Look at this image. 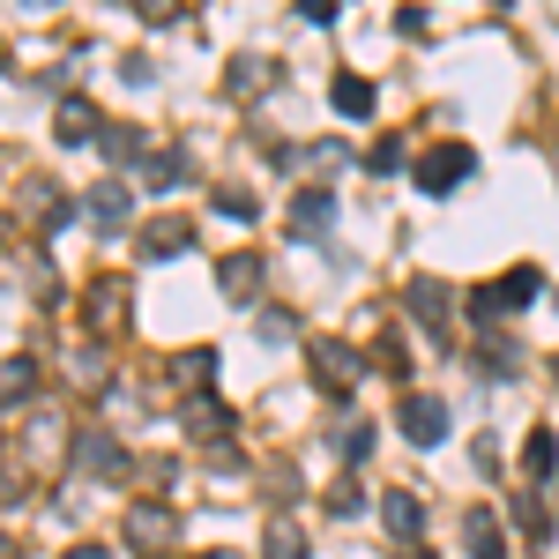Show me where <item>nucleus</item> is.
Here are the masks:
<instances>
[{"label":"nucleus","instance_id":"f3484780","mask_svg":"<svg viewBox=\"0 0 559 559\" xmlns=\"http://www.w3.org/2000/svg\"><path fill=\"white\" fill-rule=\"evenodd\" d=\"M97 150H105L112 165H142V157H150V150H142V128H128V120H105Z\"/></svg>","mask_w":559,"mask_h":559},{"label":"nucleus","instance_id":"412c9836","mask_svg":"<svg viewBox=\"0 0 559 559\" xmlns=\"http://www.w3.org/2000/svg\"><path fill=\"white\" fill-rule=\"evenodd\" d=\"M522 471H530V477H552L559 471V432L552 426H537L530 440H522Z\"/></svg>","mask_w":559,"mask_h":559},{"label":"nucleus","instance_id":"7ed1b4c3","mask_svg":"<svg viewBox=\"0 0 559 559\" xmlns=\"http://www.w3.org/2000/svg\"><path fill=\"white\" fill-rule=\"evenodd\" d=\"M306 358H313V388H329V395H350V388L366 381V358H358L344 336H321Z\"/></svg>","mask_w":559,"mask_h":559},{"label":"nucleus","instance_id":"39448f33","mask_svg":"<svg viewBox=\"0 0 559 559\" xmlns=\"http://www.w3.org/2000/svg\"><path fill=\"white\" fill-rule=\"evenodd\" d=\"M403 306H411V321H418L426 336H448V321H455V292H448L440 276H411V284H403Z\"/></svg>","mask_w":559,"mask_h":559},{"label":"nucleus","instance_id":"4468645a","mask_svg":"<svg viewBox=\"0 0 559 559\" xmlns=\"http://www.w3.org/2000/svg\"><path fill=\"white\" fill-rule=\"evenodd\" d=\"M83 210L97 216L105 231H120V224H128V216H134V194H128V187H120V179H97V187H90V194H83Z\"/></svg>","mask_w":559,"mask_h":559},{"label":"nucleus","instance_id":"58836bf2","mask_svg":"<svg viewBox=\"0 0 559 559\" xmlns=\"http://www.w3.org/2000/svg\"><path fill=\"white\" fill-rule=\"evenodd\" d=\"M202 559H231V552H202Z\"/></svg>","mask_w":559,"mask_h":559},{"label":"nucleus","instance_id":"7c9ffc66","mask_svg":"<svg viewBox=\"0 0 559 559\" xmlns=\"http://www.w3.org/2000/svg\"><path fill=\"white\" fill-rule=\"evenodd\" d=\"M75 388H83V395H105V388H112V373H105V358H97V350L75 358Z\"/></svg>","mask_w":559,"mask_h":559},{"label":"nucleus","instance_id":"c9c22d12","mask_svg":"<svg viewBox=\"0 0 559 559\" xmlns=\"http://www.w3.org/2000/svg\"><path fill=\"white\" fill-rule=\"evenodd\" d=\"M68 559H112V552H105V545H75Z\"/></svg>","mask_w":559,"mask_h":559},{"label":"nucleus","instance_id":"2f4dec72","mask_svg":"<svg viewBox=\"0 0 559 559\" xmlns=\"http://www.w3.org/2000/svg\"><path fill=\"white\" fill-rule=\"evenodd\" d=\"M254 329H261V344H292V336H299V321H292V313H261Z\"/></svg>","mask_w":559,"mask_h":559},{"label":"nucleus","instance_id":"5701e85b","mask_svg":"<svg viewBox=\"0 0 559 559\" xmlns=\"http://www.w3.org/2000/svg\"><path fill=\"white\" fill-rule=\"evenodd\" d=\"M31 388H38V366H31V358H8V366H0V403H23Z\"/></svg>","mask_w":559,"mask_h":559},{"label":"nucleus","instance_id":"bb28decb","mask_svg":"<svg viewBox=\"0 0 559 559\" xmlns=\"http://www.w3.org/2000/svg\"><path fill=\"white\" fill-rule=\"evenodd\" d=\"M366 366H381L388 381H411V358H403V336H381V344H373V358H366Z\"/></svg>","mask_w":559,"mask_h":559},{"label":"nucleus","instance_id":"a211bd4d","mask_svg":"<svg viewBox=\"0 0 559 559\" xmlns=\"http://www.w3.org/2000/svg\"><path fill=\"white\" fill-rule=\"evenodd\" d=\"M329 105H336L344 120H366V112H373V83H366V75H336V83H329Z\"/></svg>","mask_w":559,"mask_h":559},{"label":"nucleus","instance_id":"423d86ee","mask_svg":"<svg viewBox=\"0 0 559 559\" xmlns=\"http://www.w3.org/2000/svg\"><path fill=\"white\" fill-rule=\"evenodd\" d=\"M173 537H179V515L165 508V500H134L128 508V545L134 552H165Z\"/></svg>","mask_w":559,"mask_h":559},{"label":"nucleus","instance_id":"20e7f679","mask_svg":"<svg viewBox=\"0 0 559 559\" xmlns=\"http://www.w3.org/2000/svg\"><path fill=\"white\" fill-rule=\"evenodd\" d=\"M395 426H403L411 448H440V440H448V403L426 395V388H411V395L395 403Z\"/></svg>","mask_w":559,"mask_h":559},{"label":"nucleus","instance_id":"a878e982","mask_svg":"<svg viewBox=\"0 0 559 559\" xmlns=\"http://www.w3.org/2000/svg\"><path fill=\"white\" fill-rule=\"evenodd\" d=\"M216 216H231V224H254L261 202L247 194V187H216Z\"/></svg>","mask_w":559,"mask_h":559},{"label":"nucleus","instance_id":"e433bc0d","mask_svg":"<svg viewBox=\"0 0 559 559\" xmlns=\"http://www.w3.org/2000/svg\"><path fill=\"white\" fill-rule=\"evenodd\" d=\"M0 559H23V545H15V537H8V530H0Z\"/></svg>","mask_w":559,"mask_h":559},{"label":"nucleus","instance_id":"473e14b6","mask_svg":"<svg viewBox=\"0 0 559 559\" xmlns=\"http://www.w3.org/2000/svg\"><path fill=\"white\" fill-rule=\"evenodd\" d=\"M292 8H299V23H321V31L344 15V0H292Z\"/></svg>","mask_w":559,"mask_h":559},{"label":"nucleus","instance_id":"f03ea898","mask_svg":"<svg viewBox=\"0 0 559 559\" xmlns=\"http://www.w3.org/2000/svg\"><path fill=\"white\" fill-rule=\"evenodd\" d=\"M471 173H477V150H471V142H432L426 157H418V194H455Z\"/></svg>","mask_w":559,"mask_h":559},{"label":"nucleus","instance_id":"dca6fc26","mask_svg":"<svg viewBox=\"0 0 559 559\" xmlns=\"http://www.w3.org/2000/svg\"><path fill=\"white\" fill-rule=\"evenodd\" d=\"M179 418H187V440H210V448L224 440V432H231V411H224L216 395H194V403H187Z\"/></svg>","mask_w":559,"mask_h":559},{"label":"nucleus","instance_id":"9d476101","mask_svg":"<svg viewBox=\"0 0 559 559\" xmlns=\"http://www.w3.org/2000/svg\"><path fill=\"white\" fill-rule=\"evenodd\" d=\"M52 134H60L68 150H83V142H97V134H105V112H97L90 97H60V112H52Z\"/></svg>","mask_w":559,"mask_h":559},{"label":"nucleus","instance_id":"c85d7f7f","mask_svg":"<svg viewBox=\"0 0 559 559\" xmlns=\"http://www.w3.org/2000/svg\"><path fill=\"white\" fill-rule=\"evenodd\" d=\"M403 157H411V150H403V134H381V142L366 150V173H403Z\"/></svg>","mask_w":559,"mask_h":559},{"label":"nucleus","instance_id":"4be33fe9","mask_svg":"<svg viewBox=\"0 0 559 559\" xmlns=\"http://www.w3.org/2000/svg\"><path fill=\"white\" fill-rule=\"evenodd\" d=\"M187 179V150H157V157H142V187H179Z\"/></svg>","mask_w":559,"mask_h":559},{"label":"nucleus","instance_id":"2eb2a0df","mask_svg":"<svg viewBox=\"0 0 559 559\" xmlns=\"http://www.w3.org/2000/svg\"><path fill=\"white\" fill-rule=\"evenodd\" d=\"M120 306H128V284H120V276H97V284H90V329H97V336H112V329L128 321Z\"/></svg>","mask_w":559,"mask_h":559},{"label":"nucleus","instance_id":"f8f14e48","mask_svg":"<svg viewBox=\"0 0 559 559\" xmlns=\"http://www.w3.org/2000/svg\"><path fill=\"white\" fill-rule=\"evenodd\" d=\"M463 545H471V559H508V530H500V508H471V515H463Z\"/></svg>","mask_w":559,"mask_h":559},{"label":"nucleus","instance_id":"4c0bfd02","mask_svg":"<svg viewBox=\"0 0 559 559\" xmlns=\"http://www.w3.org/2000/svg\"><path fill=\"white\" fill-rule=\"evenodd\" d=\"M403 559H432V552H418V545H403Z\"/></svg>","mask_w":559,"mask_h":559},{"label":"nucleus","instance_id":"ddd939ff","mask_svg":"<svg viewBox=\"0 0 559 559\" xmlns=\"http://www.w3.org/2000/svg\"><path fill=\"white\" fill-rule=\"evenodd\" d=\"M381 530L395 545H418V530H426V508H418V492H381Z\"/></svg>","mask_w":559,"mask_h":559},{"label":"nucleus","instance_id":"6ab92c4d","mask_svg":"<svg viewBox=\"0 0 559 559\" xmlns=\"http://www.w3.org/2000/svg\"><path fill=\"white\" fill-rule=\"evenodd\" d=\"M23 202H31V216H38V224H68V216H75V202H68L52 179H31V187H23Z\"/></svg>","mask_w":559,"mask_h":559},{"label":"nucleus","instance_id":"9b49d317","mask_svg":"<svg viewBox=\"0 0 559 559\" xmlns=\"http://www.w3.org/2000/svg\"><path fill=\"white\" fill-rule=\"evenodd\" d=\"M329 224H336V194H329V187H299V202H292V239L313 247Z\"/></svg>","mask_w":559,"mask_h":559},{"label":"nucleus","instance_id":"cd10ccee","mask_svg":"<svg viewBox=\"0 0 559 559\" xmlns=\"http://www.w3.org/2000/svg\"><path fill=\"white\" fill-rule=\"evenodd\" d=\"M231 97H254V90H269V60H231Z\"/></svg>","mask_w":559,"mask_h":559},{"label":"nucleus","instance_id":"f704fd0d","mask_svg":"<svg viewBox=\"0 0 559 559\" xmlns=\"http://www.w3.org/2000/svg\"><path fill=\"white\" fill-rule=\"evenodd\" d=\"M329 508H336V515H358V508H366V492H358V485H336V492H329Z\"/></svg>","mask_w":559,"mask_h":559},{"label":"nucleus","instance_id":"c756f323","mask_svg":"<svg viewBox=\"0 0 559 559\" xmlns=\"http://www.w3.org/2000/svg\"><path fill=\"white\" fill-rule=\"evenodd\" d=\"M336 455H344V463H366V455H373V426H358V418H350V426L336 432Z\"/></svg>","mask_w":559,"mask_h":559},{"label":"nucleus","instance_id":"f257e3e1","mask_svg":"<svg viewBox=\"0 0 559 559\" xmlns=\"http://www.w3.org/2000/svg\"><path fill=\"white\" fill-rule=\"evenodd\" d=\"M537 292H545V276L522 261V269H508V276H492V284H477V292H471V321H508V313H522Z\"/></svg>","mask_w":559,"mask_h":559},{"label":"nucleus","instance_id":"aec40b11","mask_svg":"<svg viewBox=\"0 0 559 559\" xmlns=\"http://www.w3.org/2000/svg\"><path fill=\"white\" fill-rule=\"evenodd\" d=\"M216 366H224V358H216V344L179 350V358H173V381H179V388H210V381H216Z\"/></svg>","mask_w":559,"mask_h":559},{"label":"nucleus","instance_id":"393cba45","mask_svg":"<svg viewBox=\"0 0 559 559\" xmlns=\"http://www.w3.org/2000/svg\"><path fill=\"white\" fill-rule=\"evenodd\" d=\"M261 559H306V537L292 522H269V537H261Z\"/></svg>","mask_w":559,"mask_h":559},{"label":"nucleus","instance_id":"0eeeda50","mask_svg":"<svg viewBox=\"0 0 559 559\" xmlns=\"http://www.w3.org/2000/svg\"><path fill=\"white\" fill-rule=\"evenodd\" d=\"M216 292H224L231 306H254V292H261V247H239V254L216 261Z\"/></svg>","mask_w":559,"mask_h":559},{"label":"nucleus","instance_id":"b1692460","mask_svg":"<svg viewBox=\"0 0 559 559\" xmlns=\"http://www.w3.org/2000/svg\"><path fill=\"white\" fill-rule=\"evenodd\" d=\"M477 373H500V381H515V373H522V350H515V344H500V336H492V344L477 350Z\"/></svg>","mask_w":559,"mask_h":559},{"label":"nucleus","instance_id":"6e6552de","mask_svg":"<svg viewBox=\"0 0 559 559\" xmlns=\"http://www.w3.org/2000/svg\"><path fill=\"white\" fill-rule=\"evenodd\" d=\"M75 471H83V477H120V471H128V455H120V440H112L105 426H83V432H75Z\"/></svg>","mask_w":559,"mask_h":559},{"label":"nucleus","instance_id":"ea45409f","mask_svg":"<svg viewBox=\"0 0 559 559\" xmlns=\"http://www.w3.org/2000/svg\"><path fill=\"white\" fill-rule=\"evenodd\" d=\"M552 373H559V366H552Z\"/></svg>","mask_w":559,"mask_h":559},{"label":"nucleus","instance_id":"1a4fd4ad","mask_svg":"<svg viewBox=\"0 0 559 559\" xmlns=\"http://www.w3.org/2000/svg\"><path fill=\"white\" fill-rule=\"evenodd\" d=\"M194 247V216H150L142 224V254L150 261H179Z\"/></svg>","mask_w":559,"mask_h":559},{"label":"nucleus","instance_id":"72a5a7b5","mask_svg":"<svg viewBox=\"0 0 559 559\" xmlns=\"http://www.w3.org/2000/svg\"><path fill=\"white\" fill-rule=\"evenodd\" d=\"M515 522H522V530H530V537H545V508H537L530 492H515Z\"/></svg>","mask_w":559,"mask_h":559}]
</instances>
